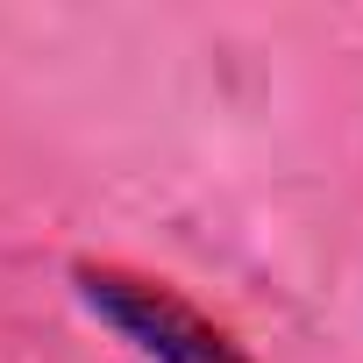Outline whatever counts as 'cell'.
<instances>
[{"label":"cell","mask_w":363,"mask_h":363,"mask_svg":"<svg viewBox=\"0 0 363 363\" xmlns=\"http://www.w3.org/2000/svg\"><path fill=\"white\" fill-rule=\"evenodd\" d=\"M72 285H79V299H86L107 328H121L150 363H250L207 313H193L186 299H178L171 285H157V278H128V271H114V264H72Z\"/></svg>","instance_id":"1"}]
</instances>
